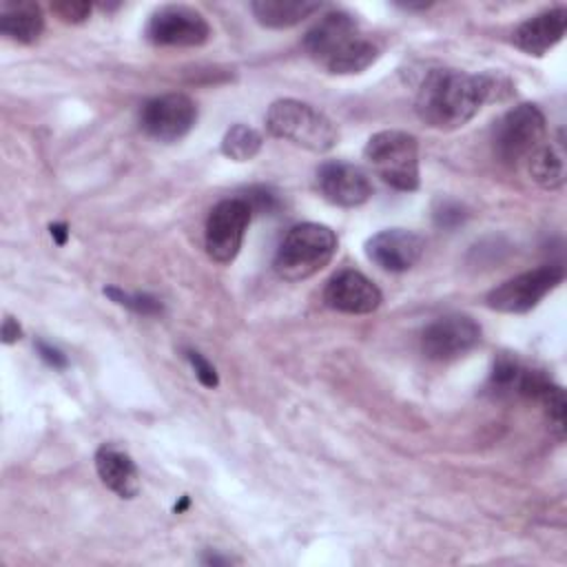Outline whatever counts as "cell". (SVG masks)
Masks as SVG:
<instances>
[{"label": "cell", "mask_w": 567, "mask_h": 567, "mask_svg": "<svg viewBox=\"0 0 567 567\" xmlns=\"http://www.w3.org/2000/svg\"><path fill=\"white\" fill-rule=\"evenodd\" d=\"M202 563L204 565H228V563H233V558L219 556V554H208V556H202Z\"/></svg>", "instance_id": "31"}, {"label": "cell", "mask_w": 567, "mask_h": 567, "mask_svg": "<svg viewBox=\"0 0 567 567\" xmlns=\"http://www.w3.org/2000/svg\"><path fill=\"white\" fill-rule=\"evenodd\" d=\"M501 82L498 75L489 73L434 69L416 91V115L430 128L454 131L467 124L485 102L498 97Z\"/></svg>", "instance_id": "1"}, {"label": "cell", "mask_w": 567, "mask_h": 567, "mask_svg": "<svg viewBox=\"0 0 567 567\" xmlns=\"http://www.w3.org/2000/svg\"><path fill=\"white\" fill-rule=\"evenodd\" d=\"M549 381L551 379L543 370L527 368L516 357L501 354L489 372L487 390L494 396H523L536 401Z\"/></svg>", "instance_id": "15"}, {"label": "cell", "mask_w": 567, "mask_h": 567, "mask_svg": "<svg viewBox=\"0 0 567 567\" xmlns=\"http://www.w3.org/2000/svg\"><path fill=\"white\" fill-rule=\"evenodd\" d=\"M321 9L319 2L306 0H257L250 4L255 20L268 29H288Z\"/></svg>", "instance_id": "19"}, {"label": "cell", "mask_w": 567, "mask_h": 567, "mask_svg": "<svg viewBox=\"0 0 567 567\" xmlns=\"http://www.w3.org/2000/svg\"><path fill=\"white\" fill-rule=\"evenodd\" d=\"M317 188L321 197L341 208H354L370 199L372 184L368 175L348 162H323L317 168Z\"/></svg>", "instance_id": "12"}, {"label": "cell", "mask_w": 567, "mask_h": 567, "mask_svg": "<svg viewBox=\"0 0 567 567\" xmlns=\"http://www.w3.org/2000/svg\"><path fill=\"white\" fill-rule=\"evenodd\" d=\"M250 206L241 197H228L215 204L206 217L204 244L210 259L217 264H230L241 244L250 224Z\"/></svg>", "instance_id": "8"}, {"label": "cell", "mask_w": 567, "mask_h": 567, "mask_svg": "<svg viewBox=\"0 0 567 567\" xmlns=\"http://www.w3.org/2000/svg\"><path fill=\"white\" fill-rule=\"evenodd\" d=\"M481 341V326L467 315H445L425 326L423 354L432 361H452L467 354Z\"/></svg>", "instance_id": "11"}, {"label": "cell", "mask_w": 567, "mask_h": 567, "mask_svg": "<svg viewBox=\"0 0 567 567\" xmlns=\"http://www.w3.org/2000/svg\"><path fill=\"white\" fill-rule=\"evenodd\" d=\"M536 401H540V405L547 414L549 430L556 434L558 441H563L565 439V410H567L563 388L556 385L554 381H549Z\"/></svg>", "instance_id": "22"}, {"label": "cell", "mask_w": 567, "mask_h": 567, "mask_svg": "<svg viewBox=\"0 0 567 567\" xmlns=\"http://www.w3.org/2000/svg\"><path fill=\"white\" fill-rule=\"evenodd\" d=\"M323 301L328 308L337 312L368 315L381 306L383 295L379 286L363 272L346 268L330 277V281L323 288Z\"/></svg>", "instance_id": "13"}, {"label": "cell", "mask_w": 567, "mask_h": 567, "mask_svg": "<svg viewBox=\"0 0 567 567\" xmlns=\"http://www.w3.org/2000/svg\"><path fill=\"white\" fill-rule=\"evenodd\" d=\"M186 359H188V363L193 365L195 377H197V381H199L204 388H217V385H219L217 370H215V365H213L204 354H199L197 350H186Z\"/></svg>", "instance_id": "24"}, {"label": "cell", "mask_w": 567, "mask_h": 567, "mask_svg": "<svg viewBox=\"0 0 567 567\" xmlns=\"http://www.w3.org/2000/svg\"><path fill=\"white\" fill-rule=\"evenodd\" d=\"M248 206H250V210H275L277 208V199H275V195L272 193H268V190H264V188H252L250 190V195L248 197H241Z\"/></svg>", "instance_id": "27"}, {"label": "cell", "mask_w": 567, "mask_h": 567, "mask_svg": "<svg viewBox=\"0 0 567 567\" xmlns=\"http://www.w3.org/2000/svg\"><path fill=\"white\" fill-rule=\"evenodd\" d=\"M188 507V496H182L179 503H175V514H182Z\"/></svg>", "instance_id": "32"}, {"label": "cell", "mask_w": 567, "mask_h": 567, "mask_svg": "<svg viewBox=\"0 0 567 567\" xmlns=\"http://www.w3.org/2000/svg\"><path fill=\"white\" fill-rule=\"evenodd\" d=\"M208 38V20L186 4H164L146 22V40L157 47H202Z\"/></svg>", "instance_id": "9"}, {"label": "cell", "mask_w": 567, "mask_h": 567, "mask_svg": "<svg viewBox=\"0 0 567 567\" xmlns=\"http://www.w3.org/2000/svg\"><path fill=\"white\" fill-rule=\"evenodd\" d=\"M529 162V173L534 182H538L543 188H560L565 182V166H563V155L551 146L543 144L532 153Z\"/></svg>", "instance_id": "20"}, {"label": "cell", "mask_w": 567, "mask_h": 567, "mask_svg": "<svg viewBox=\"0 0 567 567\" xmlns=\"http://www.w3.org/2000/svg\"><path fill=\"white\" fill-rule=\"evenodd\" d=\"M49 233H51V237H53V241H55L58 246H64L66 239H69V226H66L64 221L51 224V226H49Z\"/></svg>", "instance_id": "30"}, {"label": "cell", "mask_w": 567, "mask_h": 567, "mask_svg": "<svg viewBox=\"0 0 567 567\" xmlns=\"http://www.w3.org/2000/svg\"><path fill=\"white\" fill-rule=\"evenodd\" d=\"M565 29H567V11L563 7L547 9L543 13H536L523 20L514 29L512 42L523 53L540 58L565 38Z\"/></svg>", "instance_id": "16"}, {"label": "cell", "mask_w": 567, "mask_h": 567, "mask_svg": "<svg viewBox=\"0 0 567 567\" xmlns=\"http://www.w3.org/2000/svg\"><path fill=\"white\" fill-rule=\"evenodd\" d=\"M545 115L536 104H518L503 113L492 131L494 155L505 164L529 159L545 140Z\"/></svg>", "instance_id": "6"}, {"label": "cell", "mask_w": 567, "mask_h": 567, "mask_svg": "<svg viewBox=\"0 0 567 567\" xmlns=\"http://www.w3.org/2000/svg\"><path fill=\"white\" fill-rule=\"evenodd\" d=\"M197 122V104L184 93H164L148 100L140 111V126L157 142L182 140Z\"/></svg>", "instance_id": "10"}, {"label": "cell", "mask_w": 567, "mask_h": 567, "mask_svg": "<svg viewBox=\"0 0 567 567\" xmlns=\"http://www.w3.org/2000/svg\"><path fill=\"white\" fill-rule=\"evenodd\" d=\"M565 279V268L560 264H543L534 270L520 272L494 290L487 292L485 301L492 310L520 315L529 312L540 303L545 295H549L556 286H560Z\"/></svg>", "instance_id": "7"}, {"label": "cell", "mask_w": 567, "mask_h": 567, "mask_svg": "<svg viewBox=\"0 0 567 567\" xmlns=\"http://www.w3.org/2000/svg\"><path fill=\"white\" fill-rule=\"evenodd\" d=\"M20 337H22V328L18 326V321L13 317H4V321H2V341L9 346V343H16Z\"/></svg>", "instance_id": "29"}, {"label": "cell", "mask_w": 567, "mask_h": 567, "mask_svg": "<svg viewBox=\"0 0 567 567\" xmlns=\"http://www.w3.org/2000/svg\"><path fill=\"white\" fill-rule=\"evenodd\" d=\"M35 348H38V354H40V359H42L44 363H49L51 368H55V370H64V368L69 365L66 357H64V354H62L58 348L49 346L47 341L38 339V341H35Z\"/></svg>", "instance_id": "28"}, {"label": "cell", "mask_w": 567, "mask_h": 567, "mask_svg": "<svg viewBox=\"0 0 567 567\" xmlns=\"http://www.w3.org/2000/svg\"><path fill=\"white\" fill-rule=\"evenodd\" d=\"M337 252V235L332 228L315 221L292 226L277 246L275 272L286 281H301L317 275Z\"/></svg>", "instance_id": "3"}, {"label": "cell", "mask_w": 567, "mask_h": 567, "mask_svg": "<svg viewBox=\"0 0 567 567\" xmlns=\"http://www.w3.org/2000/svg\"><path fill=\"white\" fill-rule=\"evenodd\" d=\"M266 128L270 135L315 153L330 151L339 137L334 124L319 109L292 97L270 104L266 113Z\"/></svg>", "instance_id": "4"}, {"label": "cell", "mask_w": 567, "mask_h": 567, "mask_svg": "<svg viewBox=\"0 0 567 567\" xmlns=\"http://www.w3.org/2000/svg\"><path fill=\"white\" fill-rule=\"evenodd\" d=\"M261 135L246 124H233L221 137V153L233 162H248L261 151Z\"/></svg>", "instance_id": "21"}, {"label": "cell", "mask_w": 567, "mask_h": 567, "mask_svg": "<svg viewBox=\"0 0 567 567\" xmlns=\"http://www.w3.org/2000/svg\"><path fill=\"white\" fill-rule=\"evenodd\" d=\"M51 11L62 20V22H71V24H80L91 16V4L89 2H75V0H62V2H53Z\"/></svg>", "instance_id": "25"}, {"label": "cell", "mask_w": 567, "mask_h": 567, "mask_svg": "<svg viewBox=\"0 0 567 567\" xmlns=\"http://www.w3.org/2000/svg\"><path fill=\"white\" fill-rule=\"evenodd\" d=\"M463 219H465V213H463L461 204L450 202V199H447V202H441L439 208L434 210V221H436V226H441V228H454V226L463 224Z\"/></svg>", "instance_id": "26"}, {"label": "cell", "mask_w": 567, "mask_h": 567, "mask_svg": "<svg viewBox=\"0 0 567 567\" xmlns=\"http://www.w3.org/2000/svg\"><path fill=\"white\" fill-rule=\"evenodd\" d=\"M363 157L392 188L412 193L419 188V142L405 131H379L370 135Z\"/></svg>", "instance_id": "5"}, {"label": "cell", "mask_w": 567, "mask_h": 567, "mask_svg": "<svg viewBox=\"0 0 567 567\" xmlns=\"http://www.w3.org/2000/svg\"><path fill=\"white\" fill-rule=\"evenodd\" d=\"M104 295H109L117 306H124V308H128V310H133V312H137V315H159L162 312V301L159 299H155V297H151V295H146V292H124V290H120V288H115V286H109V288H104Z\"/></svg>", "instance_id": "23"}, {"label": "cell", "mask_w": 567, "mask_h": 567, "mask_svg": "<svg viewBox=\"0 0 567 567\" xmlns=\"http://www.w3.org/2000/svg\"><path fill=\"white\" fill-rule=\"evenodd\" d=\"M303 49L334 75L361 73L379 58V47L361 33L357 20L346 11L323 13L303 35Z\"/></svg>", "instance_id": "2"}, {"label": "cell", "mask_w": 567, "mask_h": 567, "mask_svg": "<svg viewBox=\"0 0 567 567\" xmlns=\"http://www.w3.org/2000/svg\"><path fill=\"white\" fill-rule=\"evenodd\" d=\"M44 16L35 2H2L0 33L13 42L31 44L42 35Z\"/></svg>", "instance_id": "18"}, {"label": "cell", "mask_w": 567, "mask_h": 567, "mask_svg": "<svg viewBox=\"0 0 567 567\" xmlns=\"http://www.w3.org/2000/svg\"><path fill=\"white\" fill-rule=\"evenodd\" d=\"M95 470L100 481L120 498H135L140 494V472L133 458L117 445L104 443L95 452Z\"/></svg>", "instance_id": "17"}, {"label": "cell", "mask_w": 567, "mask_h": 567, "mask_svg": "<svg viewBox=\"0 0 567 567\" xmlns=\"http://www.w3.org/2000/svg\"><path fill=\"white\" fill-rule=\"evenodd\" d=\"M423 248V237L405 228H385L365 241L368 259L390 272L410 270L421 259Z\"/></svg>", "instance_id": "14"}]
</instances>
